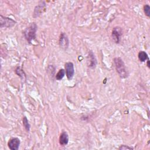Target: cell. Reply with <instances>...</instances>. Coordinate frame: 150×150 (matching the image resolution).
I'll use <instances>...</instances> for the list:
<instances>
[{
  "label": "cell",
  "instance_id": "2",
  "mask_svg": "<svg viewBox=\"0 0 150 150\" xmlns=\"http://www.w3.org/2000/svg\"><path fill=\"white\" fill-rule=\"evenodd\" d=\"M37 29V25L35 22H32L23 31V35L28 43H31L32 41L36 39V33Z\"/></svg>",
  "mask_w": 150,
  "mask_h": 150
},
{
  "label": "cell",
  "instance_id": "5",
  "mask_svg": "<svg viewBox=\"0 0 150 150\" xmlns=\"http://www.w3.org/2000/svg\"><path fill=\"white\" fill-rule=\"evenodd\" d=\"M64 67L67 79L69 80H71L74 74V69L73 63L70 62H66L64 64Z\"/></svg>",
  "mask_w": 150,
  "mask_h": 150
},
{
  "label": "cell",
  "instance_id": "7",
  "mask_svg": "<svg viewBox=\"0 0 150 150\" xmlns=\"http://www.w3.org/2000/svg\"><path fill=\"white\" fill-rule=\"evenodd\" d=\"M69 41L67 36L66 33L62 32L60 33L59 39V46L63 49L64 50H66L69 47Z\"/></svg>",
  "mask_w": 150,
  "mask_h": 150
},
{
  "label": "cell",
  "instance_id": "17",
  "mask_svg": "<svg viewBox=\"0 0 150 150\" xmlns=\"http://www.w3.org/2000/svg\"><path fill=\"white\" fill-rule=\"evenodd\" d=\"M147 66L148 67V68H150V64H149V59L147 61Z\"/></svg>",
  "mask_w": 150,
  "mask_h": 150
},
{
  "label": "cell",
  "instance_id": "8",
  "mask_svg": "<svg viewBox=\"0 0 150 150\" xmlns=\"http://www.w3.org/2000/svg\"><path fill=\"white\" fill-rule=\"evenodd\" d=\"M20 139L18 138H12L8 142V146L11 150H17L20 145Z\"/></svg>",
  "mask_w": 150,
  "mask_h": 150
},
{
  "label": "cell",
  "instance_id": "9",
  "mask_svg": "<svg viewBox=\"0 0 150 150\" xmlns=\"http://www.w3.org/2000/svg\"><path fill=\"white\" fill-rule=\"evenodd\" d=\"M88 67L91 69H94L96 66L97 60L93 52L90 51L88 55Z\"/></svg>",
  "mask_w": 150,
  "mask_h": 150
},
{
  "label": "cell",
  "instance_id": "13",
  "mask_svg": "<svg viewBox=\"0 0 150 150\" xmlns=\"http://www.w3.org/2000/svg\"><path fill=\"white\" fill-rule=\"evenodd\" d=\"M15 73L18 76H19V77H21V78H22V79H23L25 80L26 79V74H25L24 71L21 68H20L19 67H16V69H15Z\"/></svg>",
  "mask_w": 150,
  "mask_h": 150
},
{
  "label": "cell",
  "instance_id": "11",
  "mask_svg": "<svg viewBox=\"0 0 150 150\" xmlns=\"http://www.w3.org/2000/svg\"><path fill=\"white\" fill-rule=\"evenodd\" d=\"M138 59L140 62H144L145 60H148V56L147 53L145 51H140L138 54Z\"/></svg>",
  "mask_w": 150,
  "mask_h": 150
},
{
  "label": "cell",
  "instance_id": "4",
  "mask_svg": "<svg viewBox=\"0 0 150 150\" xmlns=\"http://www.w3.org/2000/svg\"><path fill=\"white\" fill-rule=\"evenodd\" d=\"M46 4L45 1H40L38 5H36L34 9L33 16V18H38L42 15L46 11Z\"/></svg>",
  "mask_w": 150,
  "mask_h": 150
},
{
  "label": "cell",
  "instance_id": "10",
  "mask_svg": "<svg viewBox=\"0 0 150 150\" xmlns=\"http://www.w3.org/2000/svg\"><path fill=\"white\" fill-rule=\"evenodd\" d=\"M69 136L66 132H62L59 137V144L62 146H65L68 144Z\"/></svg>",
  "mask_w": 150,
  "mask_h": 150
},
{
  "label": "cell",
  "instance_id": "16",
  "mask_svg": "<svg viewBox=\"0 0 150 150\" xmlns=\"http://www.w3.org/2000/svg\"><path fill=\"white\" fill-rule=\"evenodd\" d=\"M118 149L121 150V149H134V148L131 146H129L128 145H121L119 148Z\"/></svg>",
  "mask_w": 150,
  "mask_h": 150
},
{
  "label": "cell",
  "instance_id": "3",
  "mask_svg": "<svg viewBox=\"0 0 150 150\" xmlns=\"http://www.w3.org/2000/svg\"><path fill=\"white\" fill-rule=\"evenodd\" d=\"M16 22L11 18L0 15V25L1 28H10L15 25Z\"/></svg>",
  "mask_w": 150,
  "mask_h": 150
},
{
  "label": "cell",
  "instance_id": "14",
  "mask_svg": "<svg viewBox=\"0 0 150 150\" xmlns=\"http://www.w3.org/2000/svg\"><path fill=\"white\" fill-rule=\"evenodd\" d=\"M22 122H23V125L24 128H25V129L26 130L27 132H29V130H30V124L29 123V121H28L27 118H26L25 116L23 117V120H22Z\"/></svg>",
  "mask_w": 150,
  "mask_h": 150
},
{
  "label": "cell",
  "instance_id": "12",
  "mask_svg": "<svg viewBox=\"0 0 150 150\" xmlns=\"http://www.w3.org/2000/svg\"><path fill=\"white\" fill-rule=\"evenodd\" d=\"M65 73H66V71L65 70L63 69H61L59 70V71L57 73L56 76H55V78L57 80L59 81V80H61L64 76L65 75Z\"/></svg>",
  "mask_w": 150,
  "mask_h": 150
},
{
  "label": "cell",
  "instance_id": "6",
  "mask_svg": "<svg viewBox=\"0 0 150 150\" xmlns=\"http://www.w3.org/2000/svg\"><path fill=\"white\" fill-rule=\"evenodd\" d=\"M122 34V30L120 27H118V26L114 27L111 33V37H112V40L115 43H119L120 40V37L121 36Z\"/></svg>",
  "mask_w": 150,
  "mask_h": 150
},
{
  "label": "cell",
  "instance_id": "15",
  "mask_svg": "<svg viewBox=\"0 0 150 150\" xmlns=\"http://www.w3.org/2000/svg\"><path fill=\"white\" fill-rule=\"evenodd\" d=\"M144 12L146 16L148 17L150 16V6L149 5L146 4L144 6Z\"/></svg>",
  "mask_w": 150,
  "mask_h": 150
},
{
  "label": "cell",
  "instance_id": "1",
  "mask_svg": "<svg viewBox=\"0 0 150 150\" xmlns=\"http://www.w3.org/2000/svg\"><path fill=\"white\" fill-rule=\"evenodd\" d=\"M114 63L115 70L121 79H125L128 76V72L127 70L122 59L119 57L114 59Z\"/></svg>",
  "mask_w": 150,
  "mask_h": 150
}]
</instances>
